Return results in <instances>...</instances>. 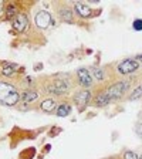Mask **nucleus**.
Segmentation results:
<instances>
[{
    "label": "nucleus",
    "mask_w": 142,
    "mask_h": 159,
    "mask_svg": "<svg viewBox=\"0 0 142 159\" xmlns=\"http://www.w3.org/2000/svg\"><path fill=\"white\" fill-rule=\"evenodd\" d=\"M76 87V81L71 80V75L66 73H60L53 75L51 78L43 85V93L47 97L60 98L70 94Z\"/></svg>",
    "instance_id": "nucleus-1"
},
{
    "label": "nucleus",
    "mask_w": 142,
    "mask_h": 159,
    "mask_svg": "<svg viewBox=\"0 0 142 159\" xmlns=\"http://www.w3.org/2000/svg\"><path fill=\"white\" fill-rule=\"evenodd\" d=\"M21 91L14 84L0 80V104L4 107H17L20 104Z\"/></svg>",
    "instance_id": "nucleus-2"
},
{
    "label": "nucleus",
    "mask_w": 142,
    "mask_h": 159,
    "mask_svg": "<svg viewBox=\"0 0 142 159\" xmlns=\"http://www.w3.org/2000/svg\"><path fill=\"white\" fill-rule=\"evenodd\" d=\"M131 85H132V80L131 78H124V80H119L117 83L109 84L108 87L104 88L107 97L109 98L111 102H115L118 99H121L126 93H129L131 89Z\"/></svg>",
    "instance_id": "nucleus-3"
},
{
    "label": "nucleus",
    "mask_w": 142,
    "mask_h": 159,
    "mask_svg": "<svg viewBox=\"0 0 142 159\" xmlns=\"http://www.w3.org/2000/svg\"><path fill=\"white\" fill-rule=\"evenodd\" d=\"M93 89H87V88H78L74 91L73 94V102L76 104L77 109L80 112H83L84 109L91 104L93 101Z\"/></svg>",
    "instance_id": "nucleus-4"
},
{
    "label": "nucleus",
    "mask_w": 142,
    "mask_h": 159,
    "mask_svg": "<svg viewBox=\"0 0 142 159\" xmlns=\"http://www.w3.org/2000/svg\"><path fill=\"white\" fill-rule=\"evenodd\" d=\"M139 67H141V63L136 58H125L117 64V73L122 77H128L138 73Z\"/></svg>",
    "instance_id": "nucleus-5"
},
{
    "label": "nucleus",
    "mask_w": 142,
    "mask_h": 159,
    "mask_svg": "<svg viewBox=\"0 0 142 159\" xmlns=\"http://www.w3.org/2000/svg\"><path fill=\"white\" fill-rule=\"evenodd\" d=\"M76 83L78 84L81 88L93 89L94 84H95V80H94L89 68H87V67H80V68L76 70Z\"/></svg>",
    "instance_id": "nucleus-6"
},
{
    "label": "nucleus",
    "mask_w": 142,
    "mask_h": 159,
    "mask_svg": "<svg viewBox=\"0 0 142 159\" xmlns=\"http://www.w3.org/2000/svg\"><path fill=\"white\" fill-rule=\"evenodd\" d=\"M54 24V20L51 17V13H48L47 10H39L34 16V26L40 30H46L50 26Z\"/></svg>",
    "instance_id": "nucleus-7"
},
{
    "label": "nucleus",
    "mask_w": 142,
    "mask_h": 159,
    "mask_svg": "<svg viewBox=\"0 0 142 159\" xmlns=\"http://www.w3.org/2000/svg\"><path fill=\"white\" fill-rule=\"evenodd\" d=\"M56 9H57V14H58L60 20L64 21V23H68V24H73L76 21L74 19V9L68 6V4H56Z\"/></svg>",
    "instance_id": "nucleus-8"
},
{
    "label": "nucleus",
    "mask_w": 142,
    "mask_h": 159,
    "mask_svg": "<svg viewBox=\"0 0 142 159\" xmlns=\"http://www.w3.org/2000/svg\"><path fill=\"white\" fill-rule=\"evenodd\" d=\"M29 24H30L29 17H27V14L23 13V11H20V13L11 20V27H13V30L17 31V33H24V31L29 29Z\"/></svg>",
    "instance_id": "nucleus-9"
},
{
    "label": "nucleus",
    "mask_w": 142,
    "mask_h": 159,
    "mask_svg": "<svg viewBox=\"0 0 142 159\" xmlns=\"http://www.w3.org/2000/svg\"><path fill=\"white\" fill-rule=\"evenodd\" d=\"M73 9H74V13H76L78 17H81V19H89V17H94L98 14V11L93 10L89 6H87V4L80 3V2H76V3H74Z\"/></svg>",
    "instance_id": "nucleus-10"
},
{
    "label": "nucleus",
    "mask_w": 142,
    "mask_h": 159,
    "mask_svg": "<svg viewBox=\"0 0 142 159\" xmlns=\"http://www.w3.org/2000/svg\"><path fill=\"white\" fill-rule=\"evenodd\" d=\"M40 99V91L36 88H24L21 91V98H20V102L24 104V105H29V104L37 102Z\"/></svg>",
    "instance_id": "nucleus-11"
},
{
    "label": "nucleus",
    "mask_w": 142,
    "mask_h": 159,
    "mask_svg": "<svg viewBox=\"0 0 142 159\" xmlns=\"http://www.w3.org/2000/svg\"><path fill=\"white\" fill-rule=\"evenodd\" d=\"M21 67H19L16 63H11V61H2L0 63V75L3 77H13L16 75L17 73H20Z\"/></svg>",
    "instance_id": "nucleus-12"
},
{
    "label": "nucleus",
    "mask_w": 142,
    "mask_h": 159,
    "mask_svg": "<svg viewBox=\"0 0 142 159\" xmlns=\"http://www.w3.org/2000/svg\"><path fill=\"white\" fill-rule=\"evenodd\" d=\"M57 107H58V101H57V98H53V97H46V98H43L39 104L40 111H43V112H46V114L56 112Z\"/></svg>",
    "instance_id": "nucleus-13"
},
{
    "label": "nucleus",
    "mask_w": 142,
    "mask_h": 159,
    "mask_svg": "<svg viewBox=\"0 0 142 159\" xmlns=\"http://www.w3.org/2000/svg\"><path fill=\"white\" fill-rule=\"evenodd\" d=\"M89 71L93 74L94 80L97 83H104L107 80V70L105 67H99V66H93L89 67Z\"/></svg>",
    "instance_id": "nucleus-14"
},
{
    "label": "nucleus",
    "mask_w": 142,
    "mask_h": 159,
    "mask_svg": "<svg viewBox=\"0 0 142 159\" xmlns=\"http://www.w3.org/2000/svg\"><path fill=\"white\" fill-rule=\"evenodd\" d=\"M19 9H17L16 3H13V2H10V3H6V7H4V17H6L7 20H11L14 19V17L19 14Z\"/></svg>",
    "instance_id": "nucleus-15"
},
{
    "label": "nucleus",
    "mask_w": 142,
    "mask_h": 159,
    "mask_svg": "<svg viewBox=\"0 0 142 159\" xmlns=\"http://www.w3.org/2000/svg\"><path fill=\"white\" fill-rule=\"evenodd\" d=\"M54 114H56L57 116H61V118L68 116L70 114H71V104H68V102H60Z\"/></svg>",
    "instance_id": "nucleus-16"
},
{
    "label": "nucleus",
    "mask_w": 142,
    "mask_h": 159,
    "mask_svg": "<svg viewBox=\"0 0 142 159\" xmlns=\"http://www.w3.org/2000/svg\"><path fill=\"white\" fill-rule=\"evenodd\" d=\"M141 98H142V83L139 84V85H136L135 88L128 94V97H126L128 101H136V99H141Z\"/></svg>",
    "instance_id": "nucleus-17"
},
{
    "label": "nucleus",
    "mask_w": 142,
    "mask_h": 159,
    "mask_svg": "<svg viewBox=\"0 0 142 159\" xmlns=\"http://www.w3.org/2000/svg\"><path fill=\"white\" fill-rule=\"evenodd\" d=\"M121 159H139V155L134 151H131V149H126L121 153Z\"/></svg>",
    "instance_id": "nucleus-18"
},
{
    "label": "nucleus",
    "mask_w": 142,
    "mask_h": 159,
    "mask_svg": "<svg viewBox=\"0 0 142 159\" xmlns=\"http://www.w3.org/2000/svg\"><path fill=\"white\" fill-rule=\"evenodd\" d=\"M135 134L139 139H142V118L135 124Z\"/></svg>",
    "instance_id": "nucleus-19"
},
{
    "label": "nucleus",
    "mask_w": 142,
    "mask_h": 159,
    "mask_svg": "<svg viewBox=\"0 0 142 159\" xmlns=\"http://www.w3.org/2000/svg\"><path fill=\"white\" fill-rule=\"evenodd\" d=\"M132 29L135 31H142V19H135L132 23Z\"/></svg>",
    "instance_id": "nucleus-20"
},
{
    "label": "nucleus",
    "mask_w": 142,
    "mask_h": 159,
    "mask_svg": "<svg viewBox=\"0 0 142 159\" xmlns=\"http://www.w3.org/2000/svg\"><path fill=\"white\" fill-rule=\"evenodd\" d=\"M4 7H6V3L0 0V19H3L4 17Z\"/></svg>",
    "instance_id": "nucleus-21"
},
{
    "label": "nucleus",
    "mask_w": 142,
    "mask_h": 159,
    "mask_svg": "<svg viewBox=\"0 0 142 159\" xmlns=\"http://www.w3.org/2000/svg\"><path fill=\"white\" fill-rule=\"evenodd\" d=\"M135 58H136V60H138L139 63H141V66H142V54H139V56H136V57H135Z\"/></svg>",
    "instance_id": "nucleus-22"
},
{
    "label": "nucleus",
    "mask_w": 142,
    "mask_h": 159,
    "mask_svg": "<svg viewBox=\"0 0 142 159\" xmlns=\"http://www.w3.org/2000/svg\"><path fill=\"white\" fill-rule=\"evenodd\" d=\"M139 159H142V153H141V155H139Z\"/></svg>",
    "instance_id": "nucleus-23"
}]
</instances>
